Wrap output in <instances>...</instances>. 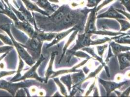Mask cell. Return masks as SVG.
Here are the masks:
<instances>
[{"label": "cell", "mask_w": 130, "mask_h": 97, "mask_svg": "<svg viewBox=\"0 0 130 97\" xmlns=\"http://www.w3.org/2000/svg\"><path fill=\"white\" fill-rule=\"evenodd\" d=\"M94 93H93V96H94V97H95V96H99V91H98V88L97 86H95L94 89Z\"/></svg>", "instance_id": "cell-45"}, {"label": "cell", "mask_w": 130, "mask_h": 97, "mask_svg": "<svg viewBox=\"0 0 130 97\" xmlns=\"http://www.w3.org/2000/svg\"><path fill=\"white\" fill-rule=\"evenodd\" d=\"M0 39L6 44H7L10 46L13 45L12 41L10 37H8L7 35L0 34Z\"/></svg>", "instance_id": "cell-33"}, {"label": "cell", "mask_w": 130, "mask_h": 97, "mask_svg": "<svg viewBox=\"0 0 130 97\" xmlns=\"http://www.w3.org/2000/svg\"><path fill=\"white\" fill-rule=\"evenodd\" d=\"M7 5L8 6V7H9L11 8V10L14 12V13L15 14V15H16V16L17 17V18H18V19L19 20H20L22 22L27 21L26 19L25 18V17H24V16L22 14L21 12L17 10L13 6L11 5L9 3Z\"/></svg>", "instance_id": "cell-30"}, {"label": "cell", "mask_w": 130, "mask_h": 97, "mask_svg": "<svg viewBox=\"0 0 130 97\" xmlns=\"http://www.w3.org/2000/svg\"><path fill=\"white\" fill-rule=\"evenodd\" d=\"M72 81L73 84L72 87H76L79 89L81 87V85L84 83V79L86 77L85 73L82 70L78 72H74L71 75Z\"/></svg>", "instance_id": "cell-15"}, {"label": "cell", "mask_w": 130, "mask_h": 97, "mask_svg": "<svg viewBox=\"0 0 130 97\" xmlns=\"http://www.w3.org/2000/svg\"><path fill=\"white\" fill-rule=\"evenodd\" d=\"M56 54L57 53L56 52H53L51 55L49 66L45 73V82H44L45 84H46L47 83L49 78H50V77L53 74L54 72V71L53 70V65H54V59Z\"/></svg>", "instance_id": "cell-21"}, {"label": "cell", "mask_w": 130, "mask_h": 97, "mask_svg": "<svg viewBox=\"0 0 130 97\" xmlns=\"http://www.w3.org/2000/svg\"><path fill=\"white\" fill-rule=\"evenodd\" d=\"M0 28L4 31L11 38L14 46L16 48V49L18 52L19 56L21 57L22 59L28 65L30 66H32L35 63H36V61L33 59L32 56L30 55L27 51L25 50V48L22 47L21 44L17 42L16 40L12 36L10 30V25L8 23H6L0 26Z\"/></svg>", "instance_id": "cell-1"}, {"label": "cell", "mask_w": 130, "mask_h": 97, "mask_svg": "<svg viewBox=\"0 0 130 97\" xmlns=\"http://www.w3.org/2000/svg\"><path fill=\"white\" fill-rule=\"evenodd\" d=\"M45 59L44 56L42 54H41L40 58L38 59L37 62L35 63L34 66L28 70L27 72L22 76V77L19 80L18 82L21 81L25 80L27 79H35L37 81L40 82V83H44L45 82V78H42L41 77H39L37 73V70L38 68V67L41 64V63L43 62L44 60Z\"/></svg>", "instance_id": "cell-4"}, {"label": "cell", "mask_w": 130, "mask_h": 97, "mask_svg": "<svg viewBox=\"0 0 130 97\" xmlns=\"http://www.w3.org/2000/svg\"><path fill=\"white\" fill-rule=\"evenodd\" d=\"M60 81H61L64 85H65L68 88L69 91L70 92L71 90L72 86L73 85L71 76L70 74L68 73V74L66 75L63 76L60 78Z\"/></svg>", "instance_id": "cell-26"}, {"label": "cell", "mask_w": 130, "mask_h": 97, "mask_svg": "<svg viewBox=\"0 0 130 97\" xmlns=\"http://www.w3.org/2000/svg\"><path fill=\"white\" fill-rule=\"evenodd\" d=\"M54 96L55 97V96H61L60 95V94H59V92L57 91L56 92V93H55V94H54Z\"/></svg>", "instance_id": "cell-48"}, {"label": "cell", "mask_w": 130, "mask_h": 97, "mask_svg": "<svg viewBox=\"0 0 130 97\" xmlns=\"http://www.w3.org/2000/svg\"><path fill=\"white\" fill-rule=\"evenodd\" d=\"M15 27L25 33L30 38H35L36 31L35 30L32 25L28 21H19L15 23Z\"/></svg>", "instance_id": "cell-9"}, {"label": "cell", "mask_w": 130, "mask_h": 97, "mask_svg": "<svg viewBox=\"0 0 130 97\" xmlns=\"http://www.w3.org/2000/svg\"><path fill=\"white\" fill-rule=\"evenodd\" d=\"M79 31V29H77V30H74L73 31V33L71 34V35L70 36V37L68 39L67 42L65 43L64 47V48H63V53H62V55H61V57L60 60H59V64L60 63V62L61 61L62 59L63 58V57H64V55H65V54L66 53V52L68 50V48H69V47L70 46V45H71V43H72V42L75 39L77 35L78 34Z\"/></svg>", "instance_id": "cell-22"}, {"label": "cell", "mask_w": 130, "mask_h": 97, "mask_svg": "<svg viewBox=\"0 0 130 97\" xmlns=\"http://www.w3.org/2000/svg\"><path fill=\"white\" fill-rule=\"evenodd\" d=\"M95 85H96V80H94V82L92 83V85L89 87L88 89L87 90V91L86 92V93L85 94V96H86V97L88 96L92 92V91H93V90H94V87H95Z\"/></svg>", "instance_id": "cell-41"}, {"label": "cell", "mask_w": 130, "mask_h": 97, "mask_svg": "<svg viewBox=\"0 0 130 97\" xmlns=\"http://www.w3.org/2000/svg\"><path fill=\"white\" fill-rule=\"evenodd\" d=\"M79 29L80 30V28L78 26V25H75L74 26L72 27L71 29L67 30V31H64L63 32L59 33H57L56 36L55 37L54 39L52 40V42L48 44L46 47V48H48L53 46L54 45H55L57 43H59L60 41L64 39V38H66L67 36H68L70 33L74 31V30Z\"/></svg>", "instance_id": "cell-11"}, {"label": "cell", "mask_w": 130, "mask_h": 97, "mask_svg": "<svg viewBox=\"0 0 130 97\" xmlns=\"http://www.w3.org/2000/svg\"><path fill=\"white\" fill-rule=\"evenodd\" d=\"M0 8L2 9V10H3V9H4V7H3V5L2 4V3L0 2Z\"/></svg>", "instance_id": "cell-50"}, {"label": "cell", "mask_w": 130, "mask_h": 97, "mask_svg": "<svg viewBox=\"0 0 130 97\" xmlns=\"http://www.w3.org/2000/svg\"><path fill=\"white\" fill-rule=\"evenodd\" d=\"M124 33L120 32H113L108 31H96L94 32L92 34H97V35H104V36H112L115 37L117 36H119L120 35L123 34Z\"/></svg>", "instance_id": "cell-28"}, {"label": "cell", "mask_w": 130, "mask_h": 97, "mask_svg": "<svg viewBox=\"0 0 130 97\" xmlns=\"http://www.w3.org/2000/svg\"><path fill=\"white\" fill-rule=\"evenodd\" d=\"M28 84V83H26V82L13 84L12 82H8L5 80H0V89H5L10 92L12 96H15L19 89L27 87Z\"/></svg>", "instance_id": "cell-6"}, {"label": "cell", "mask_w": 130, "mask_h": 97, "mask_svg": "<svg viewBox=\"0 0 130 97\" xmlns=\"http://www.w3.org/2000/svg\"></svg>", "instance_id": "cell-51"}, {"label": "cell", "mask_w": 130, "mask_h": 97, "mask_svg": "<svg viewBox=\"0 0 130 97\" xmlns=\"http://www.w3.org/2000/svg\"><path fill=\"white\" fill-rule=\"evenodd\" d=\"M4 5L5 6V8L2 10V11H0V13L4 14L7 15L13 21L14 23H16L17 22H19V20L17 18L14 12L11 10V8L9 7H7L5 4H4Z\"/></svg>", "instance_id": "cell-25"}, {"label": "cell", "mask_w": 130, "mask_h": 97, "mask_svg": "<svg viewBox=\"0 0 130 97\" xmlns=\"http://www.w3.org/2000/svg\"><path fill=\"white\" fill-rule=\"evenodd\" d=\"M121 4L124 6L127 11L130 13V0H119Z\"/></svg>", "instance_id": "cell-38"}, {"label": "cell", "mask_w": 130, "mask_h": 97, "mask_svg": "<svg viewBox=\"0 0 130 97\" xmlns=\"http://www.w3.org/2000/svg\"><path fill=\"white\" fill-rule=\"evenodd\" d=\"M108 44H104L103 45H97L96 46L98 55L102 58L103 57V55L104 54V51L108 47Z\"/></svg>", "instance_id": "cell-32"}, {"label": "cell", "mask_w": 130, "mask_h": 97, "mask_svg": "<svg viewBox=\"0 0 130 97\" xmlns=\"http://www.w3.org/2000/svg\"><path fill=\"white\" fill-rule=\"evenodd\" d=\"M36 5L43 9L49 15L52 13H54L56 10V8L59 7L58 6H52L48 0H38Z\"/></svg>", "instance_id": "cell-18"}, {"label": "cell", "mask_w": 130, "mask_h": 97, "mask_svg": "<svg viewBox=\"0 0 130 97\" xmlns=\"http://www.w3.org/2000/svg\"><path fill=\"white\" fill-rule=\"evenodd\" d=\"M114 0H105L99 6H98L96 8V11L98 12L99 10H100L102 8H103V7H104L105 6H107L109 3H110L111 2H113Z\"/></svg>", "instance_id": "cell-37"}, {"label": "cell", "mask_w": 130, "mask_h": 97, "mask_svg": "<svg viewBox=\"0 0 130 97\" xmlns=\"http://www.w3.org/2000/svg\"><path fill=\"white\" fill-rule=\"evenodd\" d=\"M89 60L88 59L84 60L83 61H82L81 63L79 64L75 65L72 68L70 69H67V70H58L57 71H54L53 74L50 77V78H54V77H55L57 76L64 74H68V73H74V72H76L81 71V70H77L78 68H79L83 65L86 64L88 61Z\"/></svg>", "instance_id": "cell-13"}, {"label": "cell", "mask_w": 130, "mask_h": 97, "mask_svg": "<svg viewBox=\"0 0 130 97\" xmlns=\"http://www.w3.org/2000/svg\"><path fill=\"white\" fill-rule=\"evenodd\" d=\"M13 48V47L10 45L0 47V54H5L6 52H9Z\"/></svg>", "instance_id": "cell-36"}, {"label": "cell", "mask_w": 130, "mask_h": 97, "mask_svg": "<svg viewBox=\"0 0 130 97\" xmlns=\"http://www.w3.org/2000/svg\"><path fill=\"white\" fill-rule=\"evenodd\" d=\"M119 22L121 26L120 32H125L128 29H130V23L128 21L125 20V19H117L116 20Z\"/></svg>", "instance_id": "cell-27"}, {"label": "cell", "mask_w": 130, "mask_h": 97, "mask_svg": "<svg viewBox=\"0 0 130 97\" xmlns=\"http://www.w3.org/2000/svg\"><path fill=\"white\" fill-rule=\"evenodd\" d=\"M27 94L26 93V91L24 90L22 88H21L19 89L15 94V96H26Z\"/></svg>", "instance_id": "cell-39"}, {"label": "cell", "mask_w": 130, "mask_h": 97, "mask_svg": "<svg viewBox=\"0 0 130 97\" xmlns=\"http://www.w3.org/2000/svg\"><path fill=\"white\" fill-rule=\"evenodd\" d=\"M92 35V34L87 33H84V34H78L75 45L71 49L67 50L66 52V55L68 57V59L67 61V62H69L70 61L71 56H73V54L75 52L80 49L89 47L92 45V40L91 39Z\"/></svg>", "instance_id": "cell-2"}, {"label": "cell", "mask_w": 130, "mask_h": 97, "mask_svg": "<svg viewBox=\"0 0 130 97\" xmlns=\"http://www.w3.org/2000/svg\"><path fill=\"white\" fill-rule=\"evenodd\" d=\"M130 94V86L127 88L126 90L123 92L122 93H120L119 96H121V97H128L129 96Z\"/></svg>", "instance_id": "cell-44"}, {"label": "cell", "mask_w": 130, "mask_h": 97, "mask_svg": "<svg viewBox=\"0 0 130 97\" xmlns=\"http://www.w3.org/2000/svg\"><path fill=\"white\" fill-rule=\"evenodd\" d=\"M54 80L56 84V85L59 87L61 93V94L64 96H68V94L67 91L66 90V89L65 88V86L63 85V84L62 83V82L60 81L58 78H54Z\"/></svg>", "instance_id": "cell-29"}, {"label": "cell", "mask_w": 130, "mask_h": 97, "mask_svg": "<svg viewBox=\"0 0 130 97\" xmlns=\"http://www.w3.org/2000/svg\"><path fill=\"white\" fill-rule=\"evenodd\" d=\"M36 35L35 38L42 42L44 41H52L57 34V33H44L39 29L38 30H36Z\"/></svg>", "instance_id": "cell-17"}, {"label": "cell", "mask_w": 130, "mask_h": 97, "mask_svg": "<svg viewBox=\"0 0 130 97\" xmlns=\"http://www.w3.org/2000/svg\"><path fill=\"white\" fill-rule=\"evenodd\" d=\"M69 10L68 6L63 5L55 11L52 15L48 16V18H46V20H48V22L56 25H60L63 21L66 14Z\"/></svg>", "instance_id": "cell-5"}, {"label": "cell", "mask_w": 130, "mask_h": 97, "mask_svg": "<svg viewBox=\"0 0 130 97\" xmlns=\"http://www.w3.org/2000/svg\"><path fill=\"white\" fill-rule=\"evenodd\" d=\"M119 64V68L121 70L130 67V52L129 51L126 53H121L117 55Z\"/></svg>", "instance_id": "cell-14"}, {"label": "cell", "mask_w": 130, "mask_h": 97, "mask_svg": "<svg viewBox=\"0 0 130 97\" xmlns=\"http://www.w3.org/2000/svg\"><path fill=\"white\" fill-rule=\"evenodd\" d=\"M16 71H1L0 72V78L5 77L6 76H9L14 74Z\"/></svg>", "instance_id": "cell-40"}, {"label": "cell", "mask_w": 130, "mask_h": 97, "mask_svg": "<svg viewBox=\"0 0 130 97\" xmlns=\"http://www.w3.org/2000/svg\"><path fill=\"white\" fill-rule=\"evenodd\" d=\"M112 41L111 38L105 37V38H102V39H98L96 40H92V45H101L103 44L104 43H106L107 42H110Z\"/></svg>", "instance_id": "cell-31"}, {"label": "cell", "mask_w": 130, "mask_h": 97, "mask_svg": "<svg viewBox=\"0 0 130 97\" xmlns=\"http://www.w3.org/2000/svg\"><path fill=\"white\" fill-rule=\"evenodd\" d=\"M22 46L26 48L28 53L30 54L33 59L38 61L41 55V50L43 42L36 38H30L25 44Z\"/></svg>", "instance_id": "cell-3"}, {"label": "cell", "mask_w": 130, "mask_h": 97, "mask_svg": "<svg viewBox=\"0 0 130 97\" xmlns=\"http://www.w3.org/2000/svg\"><path fill=\"white\" fill-rule=\"evenodd\" d=\"M9 52H6V53H5V54H4L3 55H2L1 57H0V62L1 61V60L3 59H4L5 57H6V56L7 55V54H8V53H9Z\"/></svg>", "instance_id": "cell-47"}, {"label": "cell", "mask_w": 130, "mask_h": 97, "mask_svg": "<svg viewBox=\"0 0 130 97\" xmlns=\"http://www.w3.org/2000/svg\"><path fill=\"white\" fill-rule=\"evenodd\" d=\"M83 70H84V73H85V74H88V73L89 71V70L88 68H87V67H84V68H83Z\"/></svg>", "instance_id": "cell-46"}, {"label": "cell", "mask_w": 130, "mask_h": 97, "mask_svg": "<svg viewBox=\"0 0 130 97\" xmlns=\"http://www.w3.org/2000/svg\"><path fill=\"white\" fill-rule=\"evenodd\" d=\"M111 18V19H115L116 20L117 19H125L126 18L122 15L121 13L120 14L118 11L116 9L111 6L108 9V10L105 11L102 14H101L97 16V18Z\"/></svg>", "instance_id": "cell-12"}, {"label": "cell", "mask_w": 130, "mask_h": 97, "mask_svg": "<svg viewBox=\"0 0 130 97\" xmlns=\"http://www.w3.org/2000/svg\"><path fill=\"white\" fill-rule=\"evenodd\" d=\"M127 34H125L120 35L117 36H115L114 38H111L112 40H114L115 42L119 44H130V37L127 36Z\"/></svg>", "instance_id": "cell-23"}, {"label": "cell", "mask_w": 130, "mask_h": 97, "mask_svg": "<svg viewBox=\"0 0 130 97\" xmlns=\"http://www.w3.org/2000/svg\"><path fill=\"white\" fill-rule=\"evenodd\" d=\"M97 7H94L90 11V14L88 17L87 23L85 27V33L93 34V33L97 31L96 28V20H97Z\"/></svg>", "instance_id": "cell-7"}, {"label": "cell", "mask_w": 130, "mask_h": 97, "mask_svg": "<svg viewBox=\"0 0 130 97\" xmlns=\"http://www.w3.org/2000/svg\"><path fill=\"white\" fill-rule=\"evenodd\" d=\"M110 45L112 48V52L115 56H117L118 54L121 53L130 51V47L121 45L114 41H111V42L110 43Z\"/></svg>", "instance_id": "cell-19"}, {"label": "cell", "mask_w": 130, "mask_h": 97, "mask_svg": "<svg viewBox=\"0 0 130 97\" xmlns=\"http://www.w3.org/2000/svg\"><path fill=\"white\" fill-rule=\"evenodd\" d=\"M81 50L83 51H85V52H86L88 54H89L92 56L93 58H94L96 60H97L99 62H100V63H101L102 65H103L104 67L105 68V70H106L107 76H108V77H110V73H109L108 67L106 66V65L104 62H103V58H102L100 56H99L98 55L96 54V53L94 52V47H93V48L89 47H85V48H82Z\"/></svg>", "instance_id": "cell-16"}, {"label": "cell", "mask_w": 130, "mask_h": 97, "mask_svg": "<svg viewBox=\"0 0 130 97\" xmlns=\"http://www.w3.org/2000/svg\"><path fill=\"white\" fill-rule=\"evenodd\" d=\"M87 6L88 7H97L98 4L102 0H87Z\"/></svg>", "instance_id": "cell-35"}, {"label": "cell", "mask_w": 130, "mask_h": 97, "mask_svg": "<svg viewBox=\"0 0 130 97\" xmlns=\"http://www.w3.org/2000/svg\"><path fill=\"white\" fill-rule=\"evenodd\" d=\"M98 81L105 89L107 96H109L112 92L115 91L116 89L121 88L129 82L126 81L120 83H116L115 82L105 81L100 78L99 79Z\"/></svg>", "instance_id": "cell-8"}, {"label": "cell", "mask_w": 130, "mask_h": 97, "mask_svg": "<svg viewBox=\"0 0 130 97\" xmlns=\"http://www.w3.org/2000/svg\"><path fill=\"white\" fill-rule=\"evenodd\" d=\"M114 56V54L112 52V48L110 46V45L109 46V50H108V55H107V56L106 58V59L105 60V62L106 63H107L108 62L109 60V59L110 58H111L112 57H113Z\"/></svg>", "instance_id": "cell-42"}, {"label": "cell", "mask_w": 130, "mask_h": 97, "mask_svg": "<svg viewBox=\"0 0 130 97\" xmlns=\"http://www.w3.org/2000/svg\"><path fill=\"white\" fill-rule=\"evenodd\" d=\"M73 55H75L76 57H81V58H86L87 59L90 60L91 59V57L88 54H87L86 53H84L82 51H77L75 52Z\"/></svg>", "instance_id": "cell-34"}, {"label": "cell", "mask_w": 130, "mask_h": 97, "mask_svg": "<svg viewBox=\"0 0 130 97\" xmlns=\"http://www.w3.org/2000/svg\"><path fill=\"white\" fill-rule=\"evenodd\" d=\"M79 13H76V11L70 9L66 14L60 26L65 27L66 26H68L69 25L74 24L77 21H79V19L80 18L79 16Z\"/></svg>", "instance_id": "cell-10"}, {"label": "cell", "mask_w": 130, "mask_h": 97, "mask_svg": "<svg viewBox=\"0 0 130 97\" xmlns=\"http://www.w3.org/2000/svg\"><path fill=\"white\" fill-rule=\"evenodd\" d=\"M19 67H18V70L16 71V74L15 76H14L13 78H12L11 79V80L10 81V82H12V83L18 82L19 80L22 77L21 72L23 69V67L24 66V64L22 60V59L20 56H19Z\"/></svg>", "instance_id": "cell-24"}, {"label": "cell", "mask_w": 130, "mask_h": 97, "mask_svg": "<svg viewBox=\"0 0 130 97\" xmlns=\"http://www.w3.org/2000/svg\"><path fill=\"white\" fill-rule=\"evenodd\" d=\"M50 2H53V3H58L59 1L58 0H49Z\"/></svg>", "instance_id": "cell-49"}, {"label": "cell", "mask_w": 130, "mask_h": 97, "mask_svg": "<svg viewBox=\"0 0 130 97\" xmlns=\"http://www.w3.org/2000/svg\"><path fill=\"white\" fill-rule=\"evenodd\" d=\"M117 11H118L119 13H121L122 15H123L124 16L126 17L127 19H128L129 21H130V13H127V12L124 11L123 10H121L119 9H116Z\"/></svg>", "instance_id": "cell-43"}, {"label": "cell", "mask_w": 130, "mask_h": 97, "mask_svg": "<svg viewBox=\"0 0 130 97\" xmlns=\"http://www.w3.org/2000/svg\"><path fill=\"white\" fill-rule=\"evenodd\" d=\"M22 1L25 4L26 8L28 10H29L30 11H32V12L33 11L38 12L45 16H50L49 14H48L46 11L41 10L40 8H39L38 7V6L36 5V4H35L33 3L30 0H22Z\"/></svg>", "instance_id": "cell-20"}]
</instances>
